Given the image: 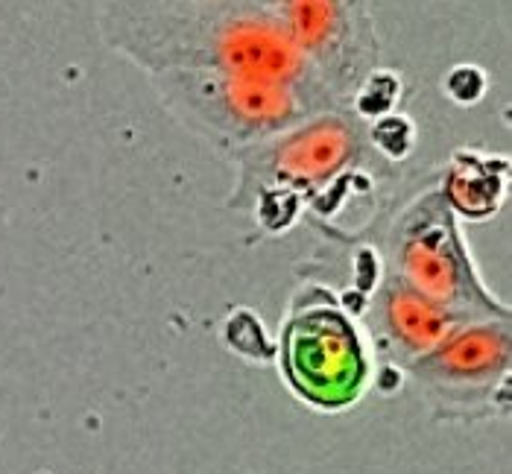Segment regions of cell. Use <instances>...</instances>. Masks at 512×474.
I'll return each mask as SVG.
<instances>
[{
    "mask_svg": "<svg viewBox=\"0 0 512 474\" xmlns=\"http://www.w3.org/2000/svg\"><path fill=\"white\" fill-rule=\"evenodd\" d=\"M100 39L150 77L167 71L240 74L340 103L261 0L205 6L109 0L100 12Z\"/></svg>",
    "mask_w": 512,
    "mask_h": 474,
    "instance_id": "obj_1",
    "label": "cell"
},
{
    "mask_svg": "<svg viewBox=\"0 0 512 474\" xmlns=\"http://www.w3.org/2000/svg\"><path fill=\"white\" fill-rule=\"evenodd\" d=\"M235 164L229 208L249 211L264 232L281 235L296 226L305 208L331 220L352 199L369 197L381 173L372 167L387 161L372 150L366 123L343 106L240 150Z\"/></svg>",
    "mask_w": 512,
    "mask_h": 474,
    "instance_id": "obj_2",
    "label": "cell"
},
{
    "mask_svg": "<svg viewBox=\"0 0 512 474\" xmlns=\"http://www.w3.org/2000/svg\"><path fill=\"white\" fill-rule=\"evenodd\" d=\"M378 261L425 299L463 319H510L477 273L463 226L431 185L398 202L378 226Z\"/></svg>",
    "mask_w": 512,
    "mask_h": 474,
    "instance_id": "obj_3",
    "label": "cell"
},
{
    "mask_svg": "<svg viewBox=\"0 0 512 474\" xmlns=\"http://www.w3.org/2000/svg\"><path fill=\"white\" fill-rule=\"evenodd\" d=\"M167 115L179 120L211 147L232 156L270 141L302 120L343 109L334 100L302 88L240 74L214 71H167L150 77Z\"/></svg>",
    "mask_w": 512,
    "mask_h": 474,
    "instance_id": "obj_4",
    "label": "cell"
},
{
    "mask_svg": "<svg viewBox=\"0 0 512 474\" xmlns=\"http://www.w3.org/2000/svg\"><path fill=\"white\" fill-rule=\"evenodd\" d=\"M281 372L319 410H346L366 393L369 343L346 305L322 287H302L281 325Z\"/></svg>",
    "mask_w": 512,
    "mask_h": 474,
    "instance_id": "obj_5",
    "label": "cell"
},
{
    "mask_svg": "<svg viewBox=\"0 0 512 474\" xmlns=\"http://www.w3.org/2000/svg\"><path fill=\"white\" fill-rule=\"evenodd\" d=\"M419 387L451 419L492 416L507 407L510 325L507 319H472L410 366Z\"/></svg>",
    "mask_w": 512,
    "mask_h": 474,
    "instance_id": "obj_6",
    "label": "cell"
},
{
    "mask_svg": "<svg viewBox=\"0 0 512 474\" xmlns=\"http://www.w3.org/2000/svg\"><path fill=\"white\" fill-rule=\"evenodd\" d=\"M290 41L343 106L378 68L381 39L369 0H287L276 9Z\"/></svg>",
    "mask_w": 512,
    "mask_h": 474,
    "instance_id": "obj_7",
    "label": "cell"
},
{
    "mask_svg": "<svg viewBox=\"0 0 512 474\" xmlns=\"http://www.w3.org/2000/svg\"><path fill=\"white\" fill-rule=\"evenodd\" d=\"M372 314L378 322L381 340L393 349V355L404 366H413L419 357L434 352L445 337H451L460 325L469 322L425 299L419 290H413L387 270L375 290Z\"/></svg>",
    "mask_w": 512,
    "mask_h": 474,
    "instance_id": "obj_8",
    "label": "cell"
},
{
    "mask_svg": "<svg viewBox=\"0 0 512 474\" xmlns=\"http://www.w3.org/2000/svg\"><path fill=\"white\" fill-rule=\"evenodd\" d=\"M436 188L457 220L486 223L510 197V158L463 147L436 170Z\"/></svg>",
    "mask_w": 512,
    "mask_h": 474,
    "instance_id": "obj_9",
    "label": "cell"
},
{
    "mask_svg": "<svg viewBox=\"0 0 512 474\" xmlns=\"http://www.w3.org/2000/svg\"><path fill=\"white\" fill-rule=\"evenodd\" d=\"M401 94H404V79L398 77V71L375 68L369 77L357 85V91L352 94L346 109L363 123H375V120L393 115Z\"/></svg>",
    "mask_w": 512,
    "mask_h": 474,
    "instance_id": "obj_10",
    "label": "cell"
},
{
    "mask_svg": "<svg viewBox=\"0 0 512 474\" xmlns=\"http://www.w3.org/2000/svg\"><path fill=\"white\" fill-rule=\"evenodd\" d=\"M366 135H369V144L372 150L378 153L381 161L387 164H398V161H407L413 147H416V126L407 115H387V118L375 120V123H366Z\"/></svg>",
    "mask_w": 512,
    "mask_h": 474,
    "instance_id": "obj_11",
    "label": "cell"
},
{
    "mask_svg": "<svg viewBox=\"0 0 512 474\" xmlns=\"http://www.w3.org/2000/svg\"><path fill=\"white\" fill-rule=\"evenodd\" d=\"M445 94L454 100V103H460V106H474V103H480L483 100V94H486V71L483 68H477V65H457V68H451L448 71V77H445Z\"/></svg>",
    "mask_w": 512,
    "mask_h": 474,
    "instance_id": "obj_12",
    "label": "cell"
},
{
    "mask_svg": "<svg viewBox=\"0 0 512 474\" xmlns=\"http://www.w3.org/2000/svg\"><path fill=\"white\" fill-rule=\"evenodd\" d=\"M150 3H170V6H205V3H226V0H150Z\"/></svg>",
    "mask_w": 512,
    "mask_h": 474,
    "instance_id": "obj_13",
    "label": "cell"
},
{
    "mask_svg": "<svg viewBox=\"0 0 512 474\" xmlns=\"http://www.w3.org/2000/svg\"><path fill=\"white\" fill-rule=\"evenodd\" d=\"M261 3H264V6H267V9H273V12H276L278 6H284V3H287V0H261Z\"/></svg>",
    "mask_w": 512,
    "mask_h": 474,
    "instance_id": "obj_14",
    "label": "cell"
}]
</instances>
